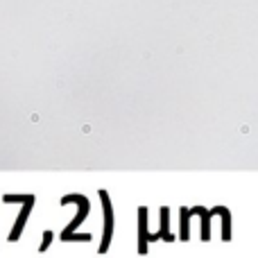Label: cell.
Instances as JSON below:
<instances>
[{"label": "cell", "instance_id": "cell-1", "mask_svg": "<svg viewBox=\"0 0 258 258\" xmlns=\"http://www.w3.org/2000/svg\"><path fill=\"white\" fill-rule=\"evenodd\" d=\"M100 200H102V206H104V238H102V245H100V254H104L109 249V242H111V236H113V211H111L109 195L104 190H100Z\"/></svg>", "mask_w": 258, "mask_h": 258}, {"label": "cell", "instance_id": "cell-2", "mask_svg": "<svg viewBox=\"0 0 258 258\" xmlns=\"http://www.w3.org/2000/svg\"><path fill=\"white\" fill-rule=\"evenodd\" d=\"M138 222H141V229H138V233H141V240H138V251H141V254H145V251H147V240H150V236H147V209H141V213H138Z\"/></svg>", "mask_w": 258, "mask_h": 258}, {"label": "cell", "instance_id": "cell-3", "mask_svg": "<svg viewBox=\"0 0 258 258\" xmlns=\"http://www.w3.org/2000/svg\"><path fill=\"white\" fill-rule=\"evenodd\" d=\"M190 211L202 218V240H209V236H211V211H206V209H190Z\"/></svg>", "mask_w": 258, "mask_h": 258}, {"label": "cell", "instance_id": "cell-4", "mask_svg": "<svg viewBox=\"0 0 258 258\" xmlns=\"http://www.w3.org/2000/svg\"><path fill=\"white\" fill-rule=\"evenodd\" d=\"M156 238H163L165 242L174 240V236L170 233V227H168V209H161V231L156 233Z\"/></svg>", "mask_w": 258, "mask_h": 258}, {"label": "cell", "instance_id": "cell-5", "mask_svg": "<svg viewBox=\"0 0 258 258\" xmlns=\"http://www.w3.org/2000/svg\"><path fill=\"white\" fill-rule=\"evenodd\" d=\"M222 215V238L224 240H229L231 238V220H229V211L227 209H213L211 211V215Z\"/></svg>", "mask_w": 258, "mask_h": 258}, {"label": "cell", "instance_id": "cell-6", "mask_svg": "<svg viewBox=\"0 0 258 258\" xmlns=\"http://www.w3.org/2000/svg\"><path fill=\"white\" fill-rule=\"evenodd\" d=\"M192 215L190 209H181V240H188V218Z\"/></svg>", "mask_w": 258, "mask_h": 258}, {"label": "cell", "instance_id": "cell-7", "mask_svg": "<svg viewBox=\"0 0 258 258\" xmlns=\"http://www.w3.org/2000/svg\"><path fill=\"white\" fill-rule=\"evenodd\" d=\"M61 240H84V242H89L91 240V236L86 233V236H73V233H61Z\"/></svg>", "mask_w": 258, "mask_h": 258}]
</instances>
